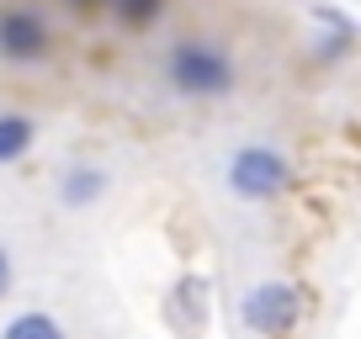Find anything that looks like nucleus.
<instances>
[{
	"mask_svg": "<svg viewBox=\"0 0 361 339\" xmlns=\"http://www.w3.org/2000/svg\"><path fill=\"white\" fill-rule=\"evenodd\" d=\"M32 138H37V127L22 112H0V165H16L32 148Z\"/></svg>",
	"mask_w": 361,
	"mask_h": 339,
	"instance_id": "6",
	"label": "nucleus"
},
{
	"mask_svg": "<svg viewBox=\"0 0 361 339\" xmlns=\"http://www.w3.org/2000/svg\"><path fill=\"white\" fill-rule=\"evenodd\" d=\"M287 181H293L287 154H276V148H266V143H245L228 159V191L245 196V202H276V196L287 191Z\"/></svg>",
	"mask_w": 361,
	"mask_h": 339,
	"instance_id": "2",
	"label": "nucleus"
},
{
	"mask_svg": "<svg viewBox=\"0 0 361 339\" xmlns=\"http://www.w3.org/2000/svg\"><path fill=\"white\" fill-rule=\"evenodd\" d=\"M48 53V27L37 11H0V58L11 64H37Z\"/></svg>",
	"mask_w": 361,
	"mask_h": 339,
	"instance_id": "4",
	"label": "nucleus"
},
{
	"mask_svg": "<svg viewBox=\"0 0 361 339\" xmlns=\"http://www.w3.org/2000/svg\"><path fill=\"white\" fill-rule=\"evenodd\" d=\"M102 191H106V170H96V165H75L59 181V202L64 207H90Z\"/></svg>",
	"mask_w": 361,
	"mask_h": 339,
	"instance_id": "5",
	"label": "nucleus"
},
{
	"mask_svg": "<svg viewBox=\"0 0 361 339\" xmlns=\"http://www.w3.org/2000/svg\"><path fill=\"white\" fill-rule=\"evenodd\" d=\"M170 85L180 96H228L234 91V58L207 37H186L170 48Z\"/></svg>",
	"mask_w": 361,
	"mask_h": 339,
	"instance_id": "1",
	"label": "nucleus"
},
{
	"mask_svg": "<svg viewBox=\"0 0 361 339\" xmlns=\"http://www.w3.org/2000/svg\"><path fill=\"white\" fill-rule=\"evenodd\" d=\"M11 281H16V265H11V249L0 244V297L11 292Z\"/></svg>",
	"mask_w": 361,
	"mask_h": 339,
	"instance_id": "9",
	"label": "nucleus"
},
{
	"mask_svg": "<svg viewBox=\"0 0 361 339\" xmlns=\"http://www.w3.org/2000/svg\"><path fill=\"white\" fill-rule=\"evenodd\" d=\"M0 339H69V334L48 313H16L11 324L0 328Z\"/></svg>",
	"mask_w": 361,
	"mask_h": 339,
	"instance_id": "7",
	"label": "nucleus"
},
{
	"mask_svg": "<svg viewBox=\"0 0 361 339\" xmlns=\"http://www.w3.org/2000/svg\"><path fill=\"white\" fill-rule=\"evenodd\" d=\"M75 6H96V0H75Z\"/></svg>",
	"mask_w": 361,
	"mask_h": 339,
	"instance_id": "10",
	"label": "nucleus"
},
{
	"mask_svg": "<svg viewBox=\"0 0 361 339\" xmlns=\"http://www.w3.org/2000/svg\"><path fill=\"white\" fill-rule=\"evenodd\" d=\"M245 324L255 328V334H266V339H282L287 328L298 324V292L293 286H282V281H266V286H255V292L245 297Z\"/></svg>",
	"mask_w": 361,
	"mask_h": 339,
	"instance_id": "3",
	"label": "nucleus"
},
{
	"mask_svg": "<svg viewBox=\"0 0 361 339\" xmlns=\"http://www.w3.org/2000/svg\"><path fill=\"white\" fill-rule=\"evenodd\" d=\"M112 11L123 16L128 27H149L159 16V0H112Z\"/></svg>",
	"mask_w": 361,
	"mask_h": 339,
	"instance_id": "8",
	"label": "nucleus"
}]
</instances>
